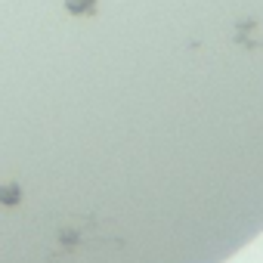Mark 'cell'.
Masks as SVG:
<instances>
[{
	"label": "cell",
	"instance_id": "cell-2",
	"mask_svg": "<svg viewBox=\"0 0 263 263\" xmlns=\"http://www.w3.org/2000/svg\"><path fill=\"white\" fill-rule=\"evenodd\" d=\"M96 7V0H65V10L71 16H84V13H93Z\"/></svg>",
	"mask_w": 263,
	"mask_h": 263
},
{
	"label": "cell",
	"instance_id": "cell-1",
	"mask_svg": "<svg viewBox=\"0 0 263 263\" xmlns=\"http://www.w3.org/2000/svg\"><path fill=\"white\" fill-rule=\"evenodd\" d=\"M19 201H22V189L16 183L0 186V204H19Z\"/></svg>",
	"mask_w": 263,
	"mask_h": 263
},
{
	"label": "cell",
	"instance_id": "cell-3",
	"mask_svg": "<svg viewBox=\"0 0 263 263\" xmlns=\"http://www.w3.org/2000/svg\"><path fill=\"white\" fill-rule=\"evenodd\" d=\"M62 241H65V245L71 248V245L78 241V232H74V229H65V232H62Z\"/></svg>",
	"mask_w": 263,
	"mask_h": 263
}]
</instances>
